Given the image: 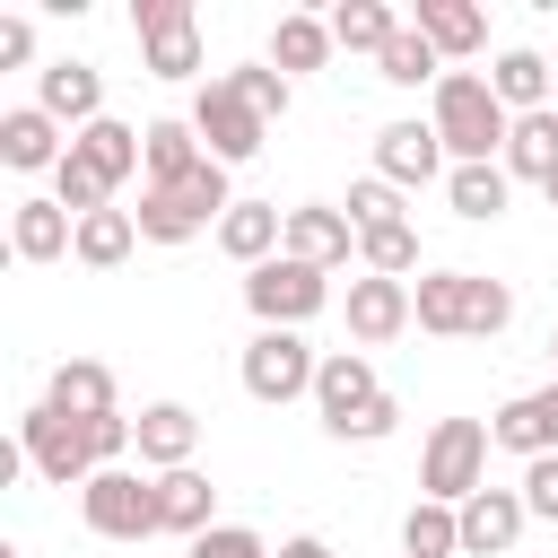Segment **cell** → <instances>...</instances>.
I'll use <instances>...</instances> for the list:
<instances>
[{
    "mask_svg": "<svg viewBox=\"0 0 558 558\" xmlns=\"http://www.w3.org/2000/svg\"><path fill=\"white\" fill-rule=\"evenodd\" d=\"M410 305H418V331H436V340H497L514 323V288L480 279V270H418Z\"/></svg>",
    "mask_w": 558,
    "mask_h": 558,
    "instance_id": "6da1fadb",
    "label": "cell"
},
{
    "mask_svg": "<svg viewBox=\"0 0 558 558\" xmlns=\"http://www.w3.org/2000/svg\"><path fill=\"white\" fill-rule=\"evenodd\" d=\"M427 122H436V140H445L453 166H497V157H506V131H514V113L497 105V87H488L480 70H445Z\"/></svg>",
    "mask_w": 558,
    "mask_h": 558,
    "instance_id": "7a4b0ae2",
    "label": "cell"
},
{
    "mask_svg": "<svg viewBox=\"0 0 558 558\" xmlns=\"http://www.w3.org/2000/svg\"><path fill=\"white\" fill-rule=\"evenodd\" d=\"M488 418H436L427 427V453H418V497L427 506H462L488 488Z\"/></svg>",
    "mask_w": 558,
    "mask_h": 558,
    "instance_id": "3957f363",
    "label": "cell"
},
{
    "mask_svg": "<svg viewBox=\"0 0 558 558\" xmlns=\"http://www.w3.org/2000/svg\"><path fill=\"white\" fill-rule=\"evenodd\" d=\"M244 305H253V331H296V323H314V314L331 305V270L279 253V262L244 270Z\"/></svg>",
    "mask_w": 558,
    "mask_h": 558,
    "instance_id": "277c9868",
    "label": "cell"
},
{
    "mask_svg": "<svg viewBox=\"0 0 558 558\" xmlns=\"http://www.w3.org/2000/svg\"><path fill=\"white\" fill-rule=\"evenodd\" d=\"M235 375H244V392H253L262 410H288V401H305V392H314L323 357L305 349V331H253V340H244V357H235Z\"/></svg>",
    "mask_w": 558,
    "mask_h": 558,
    "instance_id": "5b68a950",
    "label": "cell"
},
{
    "mask_svg": "<svg viewBox=\"0 0 558 558\" xmlns=\"http://www.w3.org/2000/svg\"><path fill=\"white\" fill-rule=\"evenodd\" d=\"M17 445H26V471H44L52 488H87V480H96V436H87V418H70V410H52V401H35V410L17 418Z\"/></svg>",
    "mask_w": 558,
    "mask_h": 558,
    "instance_id": "8992f818",
    "label": "cell"
},
{
    "mask_svg": "<svg viewBox=\"0 0 558 558\" xmlns=\"http://www.w3.org/2000/svg\"><path fill=\"white\" fill-rule=\"evenodd\" d=\"M78 514H87L96 541H157V532H166V523H157V480H140L131 462L96 471V480L78 488Z\"/></svg>",
    "mask_w": 558,
    "mask_h": 558,
    "instance_id": "52a82bcc",
    "label": "cell"
},
{
    "mask_svg": "<svg viewBox=\"0 0 558 558\" xmlns=\"http://www.w3.org/2000/svg\"><path fill=\"white\" fill-rule=\"evenodd\" d=\"M131 35H140V70L148 78H192L201 70V17H192V0H140Z\"/></svg>",
    "mask_w": 558,
    "mask_h": 558,
    "instance_id": "ba28073f",
    "label": "cell"
},
{
    "mask_svg": "<svg viewBox=\"0 0 558 558\" xmlns=\"http://www.w3.org/2000/svg\"><path fill=\"white\" fill-rule=\"evenodd\" d=\"M192 131H201V148H209L218 166H244V157H262V140H270V122H262L227 78H201V96H192Z\"/></svg>",
    "mask_w": 558,
    "mask_h": 558,
    "instance_id": "9c48e42d",
    "label": "cell"
},
{
    "mask_svg": "<svg viewBox=\"0 0 558 558\" xmlns=\"http://www.w3.org/2000/svg\"><path fill=\"white\" fill-rule=\"evenodd\" d=\"M375 401H384V384H375L366 349H331V357H323V375H314V410H323V427L349 445V427H357Z\"/></svg>",
    "mask_w": 558,
    "mask_h": 558,
    "instance_id": "30bf717a",
    "label": "cell"
},
{
    "mask_svg": "<svg viewBox=\"0 0 558 558\" xmlns=\"http://www.w3.org/2000/svg\"><path fill=\"white\" fill-rule=\"evenodd\" d=\"M375 174H384L392 192H418V183L453 174V166H445V140H436V122H384V131H375Z\"/></svg>",
    "mask_w": 558,
    "mask_h": 558,
    "instance_id": "8fae6325",
    "label": "cell"
},
{
    "mask_svg": "<svg viewBox=\"0 0 558 558\" xmlns=\"http://www.w3.org/2000/svg\"><path fill=\"white\" fill-rule=\"evenodd\" d=\"M410 323H418L410 279H375V270L349 279V340H357V349H384V340H401Z\"/></svg>",
    "mask_w": 558,
    "mask_h": 558,
    "instance_id": "7c38bea8",
    "label": "cell"
},
{
    "mask_svg": "<svg viewBox=\"0 0 558 558\" xmlns=\"http://www.w3.org/2000/svg\"><path fill=\"white\" fill-rule=\"evenodd\" d=\"M35 105L78 140L87 122H105V78H96L87 61H44V70H35Z\"/></svg>",
    "mask_w": 558,
    "mask_h": 558,
    "instance_id": "4fadbf2b",
    "label": "cell"
},
{
    "mask_svg": "<svg viewBox=\"0 0 558 558\" xmlns=\"http://www.w3.org/2000/svg\"><path fill=\"white\" fill-rule=\"evenodd\" d=\"M453 514H462V549H471V558H506V549L523 541V523H532L523 488H480V497H462Z\"/></svg>",
    "mask_w": 558,
    "mask_h": 558,
    "instance_id": "5bb4252c",
    "label": "cell"
},
{
    "mask_svg": "<svg viewBox=\"0 0 558 558\" xmlns=\"http://www.w3.org/2000/svg\"><path fill=\"white\" fill-rule=\"evenodd\" d=\"M61 157H70V140H61V122L44 105H9L0 113V166L9 174H52Z\"/></svg>",
    "mask_w": 558,
    "mask_h": 558,
    "instance_id": "9a60e30c",
    "label": "cell"
},
{
    "mask_svg": "<svg viewBox=\"0 0 558 558\" xmlns=\"http://www.w3.org/2000/svg\"><path fill=\"white\" fill-rule=\"evenodd\" d=\"M218 253L244 262V270L279 262V253H288V209H279V201H235V209L218 218Z\"/></svg>",
    "mask_w": 558,
    "mask_h": 558,
    "instance_id": "2e32d148",
    "label": "cell"
},
{
    "mask_svg": "<svg viewBox=\"0 0 558 558\" xmlns=\"http://www.w3.org/2000/svg\"><path fill=\"white\" fill-rule=\"evenodd\" d=\"M488 436L506 445V453H523V462H541V453H558V375L541 384V392H514L497 418H488Z\"/></svg>",
    "mask_w": 558,
    "mask_h": 558,
    "instance_id": "e0dca14e",
    "label": "cell"
},
{
    "mask_svg": "<svg viewBox=\"0 0 558 558\" xmlns=\"http://www.w3.org/2000/svg\"><path fill=\"white\" fill-rule=\"evenodd\" d=\"M9 253L17 262H61V253H78V218L44 192V201H17L9 209Z\"/></svg>",
    "mask_w": 558,
    "mask_h": 558,
    "instance_id": "ac0fdd59",
    "label": "cell"
},
{
    "mask_svg": "<svg viewBox=\"0 0 558 558\" xmlns=\"http://www.w3.org/2000/svg\"><path fill=\"white\" fill-rule=\"evenodd\" d=\"M288 253H296V262H314V270H349V253H357L349 209H323V201L288 209Z\"/></svg>",
    "mask_w": 558,
    "mask_h": 558,
    "instance_id": "d6986e66",
    "label": "cell"
},
{
    "mask_svg": "<svg viewBox=\"0 0 558 558\" xmlns=\"http://www.w3.org/2000/svg\"><path fill=\"white\" fill-rule=\"evenodd\" d=\"M192 453H201V418L183 401H148L140 410V462L166 480V471H192Z\"/></svg>",
    "mask_w": 558,
    "mask_h": 558,
    "instance_id": "ffe728a7",
    "label": "cell"
},
{
    "mask_svg": "<svg viewBox=\"0 0 558 558\" xmlns=\"http://www.w3.org/2000/svg\"><path fill=\"white\" fill-rule=\"evenodd\" d=\"M410 26L436 44V61H471V52L488 44V17H480L471 0H418V9H410Z\"/></svg>",
    "mask_w": 558,
    "mask_h": 558,
    "instance_id": "44dd1931",
    "label": "cell"
},
{
    "mask_svg": "<svg viewBox=\"0 0 558 558\" xmlns=\"http://www.w3.org/2000/svg\"><path fill=\"white\" fill-rule=\"evenodd\" d=\"M488 87H497V105H506V113H549V96H558V70H549L532 44H514V52H497Z\"/></svg>",
    "mask_w": 558,
    "mask_h": 558,
    "instance_id": "7402d4cb",
    "label": "cell"
},
{
    "mask_svg": "<svg viewBox=\"0 0 558 558\" xmlns=\"http://www.w3.org/2000/svg\"><path fill=\"white\" fill-rule=\"evenodd\" d=\"M70 148H78V157H87L105 183H131V174H148V131H131V122H113V113H105V122H87Z\"/></svg>",
    "mask_w": 558,
    "mask_h": 558,
    "instance_id": "603a6c76",
    "label": "cell"
},
{
    "mask_svg": "<svg viewBox=\"0 0 558 558\" xmlns=\"http://www.w3.org/2000/svg\"><path fill=\"white\" fill-rule=\"evenodd\" d=\"M157 523L183 532V541L218 532V488H209V471H166V480H157Z\"/></svg>",
    "mask_w": 558,
    "mask_h": 558,
    "instance_id": "cb8c5ba5",
    "label": "cell"
},
{
    "mask_svg": "<svg viewBox=\"0 0 558 558\" xmlns=\"http://www.w3.org/2000/svg\"><path fill=\"white\" fill-rule=\"evenodd\" d=\"M340 44H331V17H314V9H288L279 26H270V70L279 78H296V70H323Z\"/></svg>",
    "mask_w": 558,
    "mask_h": 558,
    "instance_id": "d4e9b609",
    "label": "cell"
},
{
    "mask_svg": "<svg viewBox=\"0 0 558 558\" xmlns=\"http://www.w3.org/2000/svg\"><path fill=\"white\" fill-rule=\"evenodd\" d=\"M497 166H506L514 183H549V174H558V105H549V113H514Z\"/></svg>",
    "mask_w": 558,
    "mask_h": 558,
    "instance_id": "484cf974",
    "label": "cell"
},
{
    "mask_svg": "<svg viewBox=\"0 0 558 558\" xmlns=\"http://www.w3.org/2000/svg\"><path fill=\"white\" fill-rule=\"evenodd\" d=\"M44 401L70 410V418H105V410H113V366H96V357H61L52 384H44Z\"/></svg>",
    "mask_w": 558,
    "mask_h": 558,
    "instance_id": "4316f807",
    "label": "cell"
},
{
    "mask_svg": "<svg viewBox=\"0 0 558 558\" xmlns=\"http://www.w3.org/2000/svg\"><path fill=\"white\" fill-rule=\"evenodd\" d=\"M201 166H209V148H201V131H192V113L148 122V183H183V174H201Z\"/></svg>",
    "mask_w": 558,
    "mask_h": 558,
    "instance_id": "83f0119b",
    "label": "cell"
},
{
    "mask_svg": "<svg viewBox=\"0 0 558 558\" xmlns=\"http://www.w3.org/2000/svg\"><path fill=\"white\" fill-rule=\"evenodd\" d=\"M506 192H514L506 166H453V174H445V201H453V218H471V227L506 218Z\"/></svg>",
    "mask_w": 558,
    "mask_h": 558,
    "instance_id": "f1b7e54d",
    "label": "cell"
},
{
    "mask_svg": "<svg viewBox=\"0 0 558 558\" xmlns=\"http://www.w3.org/2000/svg\"><path fill=\"white\" fill-rule=\"evenodd\" d=\"M375 78H392V87H436V78H445V61H436V44L401 17V35L375 52Z\"/></svg>",
    "mask_w": 558,
    "mask_h": 558,
    "instance_id": "f546056e",
    "label": "cell"
},
{
    "mask_svg": "<svg viewBox=\"0 0 558 558\" xmlns=\"http://www.w3.org/2000/svg\"><path fill=\"white\" fill-rule=\"evenodd\" d=\"M131 244H140V218H131V209H96V218H78V262H87V270H122Z\"/></svg>",
    "mask_w": 558,
    "mask_h": 558,
    "instance_id": "4dcf8cb0",
    "label": "cell"
},
{
    "mask_svg": "<svg viewBox=\"0 0 558 558\" xmlns=\"http://www.w3.org/2000/svg\"><path fill=\"white\" fill-rule=\"evenodd\" d=\"M392 35H401V17H392L384 0H340V9H331V44H340V52H384Z\"/></svg>",
    "mask_w": 558,
    "mask_h": 558,
    "instance_id": "1f68e13d",
    "label": "cell"
},
{
    "mask_svg": "<svg viewBox=\"0 0 558 558\" xmlns=\"http://www.w3.org/2000/svg\"><path fill=\"white\" fill-rule=\"evenodd\" d=\"M453 549H462V514L418 497V506L401 514V558H453Z\"/></svg>",
    "mask_w": 558,
    "mask_h": 558,
    "instance_id": "d6a6232c",
    "label": "cell"
},
{
    "mask_svg": "<svg viewBox=\"0 0 558 558\" xmlns=\"http://www.w3.org/2000/svg\"><path fill=\"white\" fill-rule=\"evenodd\" d=\"M52 201H61L70 218H96V209H113V183H105V174H96V166L70 148V157L52 166Z\"/></svg>",
    "mask_w": 558,
    "mask_h": 558,
    "instance_id": "836d02e7",
    "label": "cell"
},
{
    "mask_svg": "<svg viewBox=\"0 0 558 558\" xmlns=\"http://www.w3.org/2000/svg\"><path fill=\"white\" fill-rule=\"evenodd\" d=\"M357 262H366L375 279H410V270H418V227L401 218V227H375V235H357Z\"/></svg>",
    "mask_w": 558,
    "mask_h": 558,
    "instance_id": "e575fe53",
    "label": "cell"
},
{
    "mask_svg": "<svg viewBox=\"0 0 558 558\" xmlns=\"http://www.w3.org/2000/svg\"><path fill=\"white\" fill-rule=\"evenodd\" d=\"M340 209H349V227H357V235H375V227H401V192H392L384 174L349 183V201H340Z\"/></svg>",
    "mask_w": 558,
    "mask_h": 558,
    "instance_id": "d590c367",
    "label": "cell"
},
{
    "mask_svg": "<svg viewBox=\"0 0 558 558\" xmlns=\"http://www.w3.org/2000/svg\"><path fill=\"white\" fill-rule=\"evenodd\" d=\"M227 87H235V96H244L262 122H279V113H288V78H279L270 61H244V70H227Z\"/></svg>",
    "mask_w": 558,
    "mask_h": 558,
    "instance_id": "8d00e7d4",
    "label": "cell"
},
{
    "mask_svg": "<svg viewBox=\"0 0 558 558\" xmlns=\"http://www.w3.org/2000/svg\"><path fill=\"white\" fill-rule=\"evenodd\" d=\"M192 558H279V549H270L253 523H218V532H201V541H192Z\"/></svg>",
    "mask_w": 558,
    "mask_h": 558,
    "instance_id": "74e56055",
    "label": "cell"
},
{
    "mask_svg": "<svg viewBox=\"0 0 558 558\" xmlns=\"http://www.w3.org/2000/svg\"><path fill=\"white\" fill-rule=\"evenodd\" d=\"M514 488H523V506H532L541 523H558V453H541V462H523V480H514Z\"/></svg>",
    "mask_w": 558,
    "mask_h": 558,
    "instance_id": "f35d334b",
    "label": "cell"
},
{
    "mask_svg": "<svg viewBox=\"0 0 558 558\" xmlns=\"http://www.w3.org/2000/svg\"><path fill=\"white\" fill-rule=\"evenodd\" d=\"M392 427H401V401H392V392H384V401H375V410H366V418H357V427H349V445H384V436H392Z\"/></svg>",
    "mask_w": 558,
    "mask_h": 558,
    "instance_id": "ab89813d",
    "label": "cell"
},
{
    "mask_svg": "<svg viewBox=\"0 0 558 558\" xmlns=\"http://www.w3.org/2000/svg\"><path fill=\"white\" fill-rule=\"evenodd\" d=\"M17 61H35V26L26 17H0V70H17Z\"/></svg>",
    "mask_w": 558,
    "mask_h": 558,
    "instance_id": "60d3db41",
    "label": "cell"
},
{
    "mask_svg": "<svg viewBox=\"0 0 558 558\" xmlns=\"http://www.w3.org/2000/svg\"><path fill=\"white\" fill-rule=\"evenodd\" d=\"M279 558H331V541H323V532H288V541H279Z\"/></svg>",
    "mask_w": 558,
    "mask_h": 558,
    "instance_id": "b9f144b4",
    "label": "cell"
},
{
    "mask_svg": "<svg viewBox=\"0 0 558 558\" xmlns=\"http://www.w3.org/2000/svg\"><path fill=\"white\" fill-rule=\"evenodd\" d=\"M541 192H549V209H558V174H549V183H541Z\"/></svg>",
    "mask_w": 558,
    "mask_h": 558,
    "instance_id": "7bdbcfd3",
    "label": "cell"
},
{
    "mask_svg": "<svg viewBox=\"0 0 558 558\" xmlns=\"http://www.w3.org/2000/svg\"><path fill=\"white\" fill-rule=\"evenodd\" d=\"M549 366H558V331H549Z\"/></svg>",
    "mask_w": 558,
    "mask_h": 558,
    "instance_id": "ee69618b",
    "label": "cell"
},
{
    "mask_svg": "<svg viewBox=\"0 0 558 558\" xmlns=\"http://www.w3.org/2000/svg\"><path fill=\"white\" fill-rule=\"evenodd\" d=\"M0 558H17V549H0Z\"/></svg>",
    "mask_w": 558,
    "mask_h": 558,
    "instance_id": "f6af8a7d",
    "label": "cell"
},
{
    "mask_svg": "<svg viewBox=\"0 0 558 558\" xmlns=\"http://www.w3.org/2000/svg\"><path fill=\"white\" fill-rule=\"evenodd\" d=\"M549 105H558V96H549Z\"/></svg>",
    "mask_w": 558,
    "mask_h": 558,
    "instance_id": "bcb514c9",
    "label": "cell"
}]
</instances>
